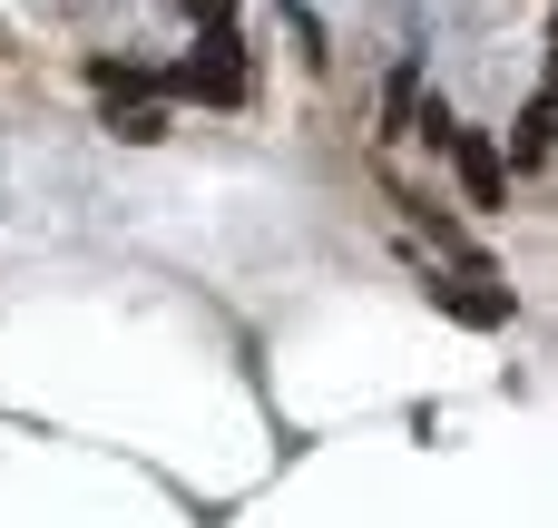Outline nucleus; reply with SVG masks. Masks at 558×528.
I'll use <instances>...</instances> for the list:
<instances>
[{
    "instance_id": "20e7f679",
    "label": "nucleus",
    "mask_w": 558,
    "mask_h": 528,
    "mask_svg": "<svg viewBox=\"0 0 558 528\" xmlns=\"http://www.w3.org/2000/svg\"><path fill=\"white\" fill-rule=\"evenodd\" d=\"M549 127H558V98H530V108H520V127H510V147H500V157H510V167H539V157H549Z\"/></svg>"
},
{
    "instance_id": "f03ea898",
    "label": "nucleus",
    "mask_w": 558,
    "mask_h": 528,
    "mask_svg": "<svg viewBox=\"0 0 558 528\" xmlns=\"http://www.w3.org/2000/svg\"><path fill=\"white\" fill-rule=\"evenodd\" d=\"M441 147H451V167H461V196H471V206H500V196H510V157H500V137H490V127H451Z\"/></svg>"
},
{
    "instance_id": "f257e3e1",
    "label": "nucleus",
    "mask_w": 558,
    "mask_h": 528,
    "mask_svg": "<svg viewBox=\"0 0 558 528\" xmlns=\"http://www.w3.org/2000/svg\"><path fill=\"white\" fill-rule=\"evenodd\" d=\"M167 88H177V98H206V108H235V98L255 88L235 20H206V29H196V59H177V69H167Z\"/></svg>"
},
{
    "instance_id": "7ed1b4c3",
    "label": "nucleus",
    "mask_w": 558,
    "mask_h": 528,
    "mask_svg": "<svg viewBox=\"0 0 558 528\" xmlns=\"http://www.w3.org/2000/svg\"><path fill=\"white\" fill-rule=\"evenodd\" d=\"M432 294H441V304H451V314H461L471 333H490V323H510V294H500V284H432Z\"/></svg>"
},
{
    "instance_id": "0eeeda50",
    "label": "nucleus",
    "mask_w": 558,
    "mask_h": 528,
    "mask_svg": "<svg viewBox=\"0 0 558 528\" xmlns=\"http://www.w3.org/2000/svg\"><path fill=\"white\" fill-rule=\"evenodd\" d=\"M549 49H558V10H549Z\"/></svg>"
},
{
    "instance_id": "39448f33",
    "label": "nucleus",
    "mask_w": 558,
    "mask_h": 528,
    "mask_svg": "<svg viewBox=\"0 0 558 528\" xmlns=\"http://www.w3.org/2000/svg\"><path fill=\"white\" fill-rule=\"evenodd\" d=\"M108 127H118L128 147H147V137H167V118H157V108H108Z\"/></svg>"
},
{
    "instance_id": "423d86ee",
    "label": "nucleus",
    "mask_w": 558,
    "mask_h": 528,
    "mask_svg": "<svg viewBox=\"0 0 558 528\" xmlns=\"http://www.w3.org/2000/svg\"><path fill=\"white\" fill-rule=\"evenodd\" d=\"M177 10H186V20H196V29H206V20H226V10H235V0H177Z\"/></svg>"
}]
</instances>
